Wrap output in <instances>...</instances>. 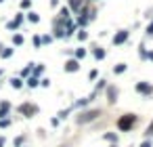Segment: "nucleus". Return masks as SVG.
Listing matches in <instances>:
<instances>
[{"mask_svg":"<svg viewBox=\"0 0 153 147\" xmlns=\"http://www.w3.org/2000/svg\"><path fill=\"white\" fill-rule=\"evenodd\" d=\"M118 124H120V128H122V130H128L130 126L134 124V116H132V114H128V118H122Z\"/></svg>","mask_w":153,"mask_h":147,"instance_id":"f257e3e1","label":"nucleus"},{"mask_svg":"<svg viewBox=\"0 0 153 147\" xmlns=\"http://www.w3.org/2000/svg\"><path fill=\"white\" fill-rule=\"evenodd\" d=\"M126 38H128V32H118L113 38V44H122V42H126Z\"/></svg>","mask_w":153,"mask_h":147,"instance_id":"f03ea898","label":"nucleus"},{"mask_svg":"<svg viewBox=\"0 0 153 147\" xmlns=\"http://www.w3.org/2000/svg\"><path fill=\"white\" fill-rule=\"evenodd\" d=\"M65 69H67V71H76V69H78V61L69 59L67 63H65Z\"/></svg>","mask_w":153,"mask_h":147,"instance_id":"7ed1b4c3","label":"nucleus"},{"mask_svg":"<svg viewBox=\"0 0 153 147\" xmlns=\"http://www.w3.org/2000/svg\"><path fill=\"white\" fill-rule=\"evenodd\" d=\"M136 90H139V92H151V86H147V84H136Z\"/></svg>","mask_w":153,"mask_h":147,"instance_id":"20e7f679","label":"nucleus"},{"mask_svg":"<svg viewBox=\"0 0 153 147\" xmlns=\"http://www.w3.org/2000/svg\"><path fill=\"white\" fill-rule=\"evenodd\" d=\"M69 7L71 9H80V0H69Z\"/></svg>","mask_w":153,"mask_h":147,"instance_id":"39448f33","label":"nucleus"},{"mask_svg":"<svg viewBox=\"0 0 153 147\" xmlns=\"http://www.w3.org/2000/svg\"><path fill=\"white\" fill-rule=\"evenodd\" d=\"M122 71H126V65H124V63H120V65L115 67V74H122Z\"/></svg>","mask_w":153,"mask_h":147,"instance_id":"423d86ee","label":"nucleus"},{"mask_svg":"<svg viewBox=\"0 0 153 147\" xmlns=\"http://www.w3.org/2000/svg\"><path fill=\"white\" fill-rule=\"evenodd\" d=\"M21 42H23V36L17 34V36H15V44H21Z\"/></svg>","mask_w":153,"mask_h":147,"instance_id":"0eeeda50","label":"nucleus"},{"mask_svg":"<svg viewBox=\"0 0 153 147\" xmlns=\"http://www.w3.org/2000/svg\"><path fill=\"white\" fill-rule=\"evenodd\" d=\"M147 34H153V23H151V25L147 28Z\"/></svg>","mask_w":153,"mask_h":147,"instance_id":"6e6552de","label":"nucleus"},{"mask_svg":"<svg viewBox=\"0 0 153 147\" xmlns=\"http://www.w3.org/2000/svg\"><path fill=\"white\" fill-rule=\"evenodd\" d=\"M147 135H153V124L149 126V130H147Z\"/></svg>","mask_w":153,"mask_h":147,"instance_id":"1a4fd4ad","label":"nucleus"},{"mask_svg":"<svg viewBox=\"0 0 153 147\" xmlns=\"http://www.w3.org/2000/svg\"><path fill=\"white\" fill-rule=\"evenodd\" d=\"M143 147H151V143H143Z\"/></svg>","mask_w":153,"mask_h":147,"instance_id":"9d476101","label":"nucleus"}]
</instances>
